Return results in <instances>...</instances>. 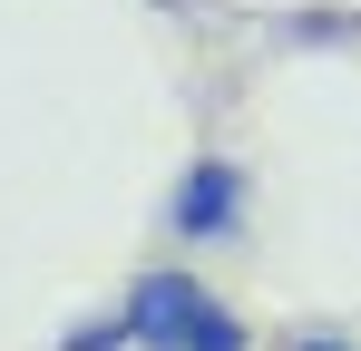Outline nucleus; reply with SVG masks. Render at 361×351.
<instances>
[{"mask_svg": "<svg viewBox=\"0 0 361 351\" xmlns=\"http://www.w3.org/2000/svg\"><path fill=\"white\" fill-rule=\"evenodd\" d=\"M118 312H127V332H137V351H244L254 342L235 322V302L215 283H195L185 264H147Z\"/></svg>", "mask_w": 361, "mask_h": 351, "instance_id": "obj_1", "label": "nucleus"}, {"mask_svg": "<svg viewBox=\"0 0 361 351\" xmlns=\"http://www.w3.org/2000/svg\"><path fill=\"white\" fill-rule=\"evenodd\" d=\"M254 215V176L235 156H185V176L166 185V234L176 244H235Z\"/></svg>", "mask_w": 361, "mask_h": 351, "instance_id": "obj_2", "label": "nucleus"}, {"mask_svg": "<svg viewBox=\"0 0 361 351\" xmlns=\"http://www.w3.org/2000/svg\"><path fill=\"white\" fill-rule=\"evenodd\" d=\"M59 351H137V332H127V312H98V322L59 332Z\"/></svg>", "mask_w": 361, "mask_h": 351, "instance_id": "obj_3", "label": "nucleus"}, {"mask_svg": "<svg viewBox=\"0 0 361 351\" xmlns=\"http://www.w3.org/2000/svg\"><path fill=\"white\" fill-rule=\"evenodd\" d=\"M283 351H361L352 332H283Z\"/></svg>", "mask_w": 361, "mask_h": 351, "instance_id": "obj_4", "label": "nucleus"}]
</instances>
